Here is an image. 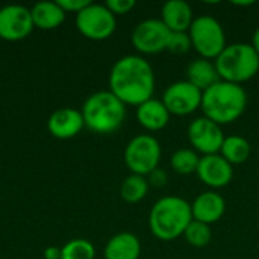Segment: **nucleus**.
<instances>
[{
	"label": "nucleus",
	"instance_id": "obj_23",
	"mask_svg": "<svg viewBox=\"0 0 259 259\" xmlns=\"http://www.w3.org/2000/svg\"><path fill=\"white\" fill-rule=\"evenodd\" d=\"M200 156L193 149H179L170 158L171 168L179 175H191L197 171Z\"/></svg>",
	"mask_w": 259,
	"mask_h": 259
},
{
	"label": "nucleus",
	"instance_id": "obj_9",
	"mask_svg": "<svg viewBox=\"0 0 259 259\" xmlns=\"http://www.w3.org/2000/svg\"><path fill=\"white\" fill-rule=\"evenodd\" d=\"M170 30L161 18H147L138 23L132 32V46L144 55H156L165 50Z\"/></svg>",
	"mask_w": 259,
	"mask_h": 259
},
{
	"label": "nucleus",
	"instance_id": "obj_15",
	"mask_svg": "<svg viewBox=\"0 0 259 259\" xmlns=\"http://www.w3.org/2000/svg\"><path fill=\"white\" fill-rule=\"evenodd\" d=\"M83 126L85 121L82 112L71 108H62L55 111L47 121V127L50 134L59 140H68L76 137Z\"/></svg>",
	"mask_w": 259,
	"mask_h": 259
},
{
	"label": "nucleus",
	"instance_id": "obj_18",
	"mask_svg": "<svg viewBox=\"0 0 259 259\" xmlns=\"http://www.w3.org/2000/svg\"><path fill=\"white\" fill-rule=\"evenodd\" d=\"M140 255L141 243L138 237L131 232L114 235L105 247V259H138Z\"/></svg>",
	"mask_w": 259,
	"mask_h": 259
},
{
	"label": "nucleus",
	"instance_id": "obj_28",
	"mask_svg": "<svg viewBox=\"0 0 259 259\" xmlns=\"http://www.w3.org/2000/svg\"><path fill=\"white\" fill-rule=\"evenodd\" d=\"M56 3L65 11H71V12H80L83 8H87L91 2L90 0H56Z\"/></svg>",
	"mask_w": 259,
	"mask_h": 259
},
{
	"label": "nucleus",
	"instance_id": "obj_19",
	"mask_svg": "<svg viewBox=\"0 0 259 259\" xmlns=\"http://www.w3.org/2000/svg\"><path fill=\"white\" fill-rule=\"evenodd\" d=\"M191 85H194L202 93L206 91L209 87L217 83L220 80V76L217 73L215 64L209 59L197 58L191 61L187 67V79Z\"/></svg>",
	"mask_w": 259,
	"mask_h": 259
},
{
	"label": "nucleus",
	"instance_id": "obj_21",
	"mask_svg": "<svg viewBox=\"0 0 259 259\" xmlns=\"http://www.w3.org/2000/svg\"><path fill=\"white\" fill-rule=\"evenodd\" d=\"M220 155L231 165L244 164L250 156V143L244 137H240V135L225 137L223 146L220 149Z\"/></svg>",
	"mask_w": 259,
	"mask_h": 259
},
{
	"label": "nucleus",
	"instance_id": "obj_14",
	"mask_svg": "<svg viewBox=\"0 0 259 259\" xmlns=\"http://www.w3.org/2000/svg\"><path fill=\"white\" fill-rule=\"evenodd\" d=\"M225 211H226V202L223 196H220L212 190L199 194L191 203L193 220L209 226L217 223L225 215Z\"/></svg>",
	"mask_w": 259,
	"mask_h": 259
},
{
	"label": "nucleus",
	"instance_id": "obj_26",
	"mask_svg": "<svg viewBox=\"0 0 259 259\" xmlns=\"http://www.w3.org/2000/svg\"><path fill=\"white\" fill-rule=\"evenodd\" d=\"M190 49H193V46H191L188 32H170L167 47H165L167 52H170L173 55H184Z\"/></svg>",
	"mask_w": 259,
	"mask_h": 259
},
{
	"label": "nucleus",
	"instance_id": "obj_6",
	"mask_svg": "<svg viewBox=\"0 0 259 259\" xmlns=\"http://www.w3.org/2000/svg\"><path fill=\"white\" fill-rule=\"evenodd\" d=\"M188 35L193 49L203 59H214L225 50L226 35L222 23L211 15H200L193 20Z\"/></svg>",
	"mask_w": 259,
	"mask_h": 259
},
{
	"label": "nucleus",
	"instance_id": "obj_11",
	"mask_svg": "<svg viewBox=\"0 0 259 259\" xmlns=\"http://www.w3.org/2000/svg\"><path fill=\"white\" fill-rule=\"evenodd\" d=\"M187 134L190 144L193 146V150L202 153V156L220 153L225 135L222 126L217 124L215 121L206 118L205 115L199 117L190 123Z\"/></svg>",
	"mask_w": 259,
	"mask_h": 259
},
{
	"label": "nucleus",
	"instance_id": "obj_5",
	"mask_svg": "<svg viewBox=\"0 0 259 259\" xmlns=\"http://www.w3.org/2000/svg\"><path fill=\"white\" fill-rule=\"evenodd\" d=\"M220 80L241 85L253 79L259 71V55L252 44L235 42L225 47V50L214 61Z\"/></svg>",
	"mask_w": 259,
	"mask_h": 259
},
{
	"label": "nucleus",
	"instance_id": "obj_27",
	"mask_svg": "<svg viewBox=\"0 0 259 259\" xmlns=\"http://www.w3.org/2000/svg\"><path fill=\"white\" fill-rule=\"evenodd\" d=\"M105 6L114 15H124L135 8V2L134 0H108Z\"/></svg>",
	"mask_w": 259,
	"mask_h": 259
},
{
	"label": "nucleus",
	"instance_id": "obj_7",
	"mask_svg": "<svg viewBox=\"0 0 259 259\" xmlns=\"http://www.w3.org/2000/svg\"><path fill=\"white\" fill-rule=\"evenodd\" d=\"M161 161L159 141L152 135L134 137L124 150V162L132 175L149 176L158 168Z\"/></svg>",
	"mask_w": 259,
	"mask_h": 259
},
{
	"label": "nucleus",
	"instance_id": "obj_3",
	"mask_svg": "<svg viewBox=\"0 0 259 259\" xmlns=\"http://www.w3.org/2000/svg\"><path fill=\"white\" fill-rule=\"evenodd\" d=\"M191 222V203L176 196L159 199L152 206L149 214L150 231L161 241H171L179 238L184 235Z\"/></svg>",
	"mask_w": 259,
	"mask_h": 259
},
{
	"label": "nucleus",
	"instance_id": "obj_30",
	"mask_svg": "<svg viewBox=\"0 0 259 259\" xmlns=\"http://www.w3.org/2000/svg\"><path fill=\"white\" fill-rule=\"evenodd\" d=\"M44 258L61 259V249H58V247H47V249L44 250Z\"/></svg>",
	"mask_w": 259,
	"mask_h": 259
},
{
	"label": "nucleus",
	"instance_id": "obj_31",
	"mask_svg": "<svg viewBox=\"0 0 259 259\" xmlns=\"http://www.w3.org/2000/svg\"><path fill=\"white\" fill-rule=\"evenodd\" d=\"M252 47L255 49V52L259 55V27L253 32V36H252Z\"/></svg>",
	"mask_w": 259,
	"mask_h": 259
},
{
	"label": "nucleus",
	"instance_id": "obj_4",
	"mask_svg": "<svg viewBox=\"0 0 259 259\" xmlns=\"http://www.w3.org/2000/svg\"><path fill=\"white\" fill-rule=\"evenodd\" d=\"M85 126L96 134L115 132L124 121L126 105L111 91L91 94L82 108Z\"/></svg>",
	"mask_w": 259,
	"mask_h": 259
},
{
	"label": "nucleus",
	"instance_id": "obj_22",
	"mask_svg": "<svg viewBox=\"0 0 259 259\" xmlns=\"http://www.w3.org/2000/svg\"><path fill=\"white\" fill-rule=\"evenodd\" d=\"M147 191H149V182L144 176L140 175L127 176L120 187V196L127 203L141 202L147 196Z\"/></svg>",
	"mask_w": 259,
	"mask_h": 259
},
{
	"label": "nucleus",
	"instance_id": "obj_24",
	"mask_svg": "<svg viewBox=\"0 0 259 259\" xmlns=\"http://www.w3.org/2000/svg\"><path fill=\"white\" fill-rule=\"evenodd\" d=\"M184 237H185V240H187V243L190 246L202 249V247H205V246H208L211 243L212 232H211L209 225H205V223L193 220L188 225V228L185 229Z\"/></svg>",
	"mask_w": 259,
	"mask_h": 259
},
{
	"label": "nucleus",
	"instance_id": "obj_20",
	"mask_svg": "<svg viewBox=\"0 0 259 259\" xmlns=\"http://www.w3.org/2000/svg\"><path fill=\"white\" fill-rule=\"evenodd\" d=\"M33 26L49 30L61 26L65 20V11L56 2H38L30 9Z\"/></svg>",
	"mask_w": 259,
	"mask_h": 259
},
{
	"label": "nucleus",
	"instance_id": "obj_25",
	"mask_svg": "<svg viewBox=\"0 0 259 259\" xmlns=\"http://www.w3.org/2000/svg\"><path fill=\"white\" fill-rule=\"evenodd\" d=\"M96 249L88 240H71L61 249V259H94Z\"/></svg>",
	"mask_w": 259,
	"mask_h": 259
},
{
	"label": "nucleus",
	"instance_id": "obj_10",
	"mask_svg": "<svg viewBox=\"0 0 259 259\" xmlns=\"http://www.w3.org/2000/svg\"><path fill=\"white\" fill-rule=\"evenodd\" d=\"M202 94L203 93L188 80H178L165 88L162 103L165 105L170 115L184 117L196 112L200 108Z\"/></svg>",
	"mask_w": 259,
	"mask_h": 259
},
{
	"label": "nucleus",
	"instance_id": "obj_1",
	"mask_svg": "<svg viewBox=\"0 0 259 259\" xmlns=\"http://www.w3.org/2000/svg\"><path fill=\"white\" fill-rule=\"evenodd\" d=\"M109 91L124 105L140 106L141 103L153 99V68L141 56H123L112 65L109 74Z\"/></svg>",
	"mask_w": 259,
	"mask_h": 259
},
{
	"label": "nucleus",
	"instance_id": "obj_17",
	"mask_svg": "<svg viewBox=\"0 0 259 259\" xmlns=\"http://www.w3.org/2000/svg\"><path fill=\"white\" fill-rule=\"evenodd\" d=\"M137 120L144 129L150 132H156L168 124L170 112L167 111L162 100L150 99L141 103L140 106H137Z\"/></svg>",
	"mask_w": 259,
	"mask_h": 259
},
{
	"label": "nucleus",
	"instance_id": "obj_13",
	"mask_svg": "<svg viewBox=\"0 0 259 259\" xmlns=\"http://www.w3.org/2000/svg\"><path fill=\"white\" fill-rule=\"evenodd\" d=\"M196 175L206 187L217 190L229 185L234 178V170L232 165L220 153H215L200 156Z\"/></svg>",
	"mask_w": 259,
	"mask_h": 259
},
{
	"label": "nucleus",
	"instance_id": "obj_32",
	"mask_svg": "<svg viewBox=\"0 0 259 259\" xmlns=\"http://www.w3.org/2000/svg\"><path fill=\"white\" fill-rule=\"evenodd\" d=\"M253 3L255 2H232V5H235V6H250Z\"/></svg>",
	"mask_w": 259,
	"mask_h": 259
},
{
	"label": "nucleus",
	"instance_id": "obj_2",
	"mask_svg": "<svg viewBox=\"0 0 259 259\" xmlns=\"http://www.w3.org/2000/svg\"><path fill=\"white\" fill-rule=\"evenodd\" d=\"M203 115L217 124H231L238 120L247 108V93L243 85L219 80L202 94Z\"/></svg>",
	"mask_w": 259,
	"mask_h": 259
},
{
	"label": "nucleus",
	"instance_id": "obj_16",
	"mask_svg": "<svg viewBox=\"0 0 259 259\" xmlns=\"http://www.w3.org/2000/svg\"><path fill=\"white\" fill-rule=\"evenodd\" d=\"M161 20L170 32H188L193 23V9L184 0H170L161 9Z\"/></svg>",
	"mask_w": 259,
	"mask_h": 259
},
{
	"label": "nucleus",
	"instance_id": "obj_29",
	"mask_svg": "<svg viewBox=\"0 0 259 259\" xmlns=\"http://www.w3.org/2000/svg\"><path fill=\"white\" fill-rule=\"evenodd\" d=\"M149 185H152V187H156V188H162L167 182H168V175H167V171L165 170H162V168H156V170H153L150 175H149Z\"/></svg>",
	"mask_w": 259,
	"mask_h": 259
},
{
	"label": "nucleus",
	"instance_id": "obj_12",
	"mask_svg": "<svg viewBox=\"0 0 259 259\" xmlns=\"http://www.w3.org/2000/svg\"><path fill=\"white\" fill-rule=\"evenodd\" d=\"M33 29L30 9L21 5H8L0 9V38L6 41L24 39Z\"/></svg>",
	"mask_w": 259,
	"mask_h": 259
},
{
	"label": "nucleus",
	"instance_id": "obj_8",
	"mask_svg": "<svg viewBox=\"0 0 259 259\" xmlns=\"http://www.w3.org/2000/svg\"><path fill=\"white\" fill-rule=\"evenodd\" d=\"M76 26L83 36L102 41L114 33L117 21L115 15L105 5L90 3L76 14Z\"/></svg>",
	"mask_w": 259,
	"mask_h": 259
}]
</instances>
